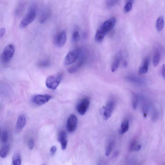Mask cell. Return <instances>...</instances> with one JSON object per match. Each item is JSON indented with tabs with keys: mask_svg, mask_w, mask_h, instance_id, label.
Returning a JSON list of instances; mask_svg holds the SVG:
<instances>
[{
	"mask_svg": "<svg viewBox=\"0 0 165 165\" xmlns=\"http://www.w3.org/2000/svg\"><path fill=\"white\" fill-rule=\"evenodd\" d=\"M141 148V146L136 141H133L131 144L130 149L131 150L138 151Z\"/></svg>",
	"mask_w": 165,
	"mask_h": 165,
	"instance_id": "obj_22",
	"label": "cell"
},
{
	"mask_svg": "<svg viewBox=\"0 0 165 165\" xmlns=\"http://www.w3.org/2000/svg\"><path fill=\"white\" fill-rule=\"evenodd\" d=\"M15 52V48L12 44H9L4 49L2 56L3 62L7 63L12 58Z\"/></svg>",
	"mask_w": 165,
	"mask_h": 165,
	"instance_id": "obj_4",
	"label": "cell"
},
{
	"mask_svg": "<svg viewBox=\"0 0 165 165\" xmlns=\"http://www.w3.org/2000/svg\"><path fill=\"white\" fill-rule=\"evenodd\" d=\"M24 7V4L23 3L20 4L17 7L15 14L17 16H19L23 12Z\"/></svg>",
	"mask_w": 165,
	"mask_h": 165,
	"instance_id": "obj_23",
	"label": "cell"
},
{
	"mask_svg": "<svg viewBox=\"0 0 165 165\" xmlns=\"http://www.w3.org/2000/svg\"><path fill=\"white\" fill-rule=\"evenodd\" d=\"M9 151V147L6 146L3 147L0 152V155L2 158L5 159L7 156Z\"/></svg>",
	"mask_w": 165,
	"mask_h": 165,
	"instance_id": "obj_21",
	"label": "cell"
},
{
	"mask_svg": "<svg viewBox=\"0 0 165 165\" xmlns=\"http://www.w3.org/2000/svg\"><path fill=\"white\" fill-rule=\"evenodd\" d=\"M118 2L117 1H108L106 2V5L108 7H112L116 5Z\"/></svg>",
	"mask_w": 165,
	"mask_h": 165,
	"instance_id": "obj_30",
	"label": "cell"
},
{
	"mask_svg": "<svg viewBox=\"0 0 165 165\" xmlns=\"http://www.w3.org/2000/svg\"><path fill=\"white\" fill-rule=\"evenodd\" d=\"M161 74L163 78L165 80V65L163 64L161 68Z\"/></svg>",
	"mask_w": 165,
	"mask_h": 165,
	"instance_id": "obj_33",
	"label": "cell"
},
{
	"mask_svg": "<svg viewBox=\"0 0 165 165\" xmlns=\"http://www.w3.org/2000/svg\"><path fill=\"white\" fill-rule=\"evenodd\" d=\"M57 147L55 146H53L51 147L50 150V154L51 156H53L54 155L57 151Z\"/></svg>",
	"mask_w": 165,
	"mask_h": 165,
	"instance_id": "obj_32",
	"label": "cell"
},
{
	"mask_svg": "<svg viewBox=\"0 0 165 165\" xmlns=\"http://www.w3.org/2000/svg\"><path fill=\"white\" fill-rule=\"evenodd\" d=\"M78 120L76 116L74 114L71 115L67 120L66 129L70 133L75 131L77 127Z\"/></svg>",
	"mask_w": 165,
	"mask_h": 165,
	"instance_id": "obj_7",
	"label": "cell"
},
{
	"mask_svg": "<svg viewBox=\"0 0 165 165\" xmlns=\"http://www.w3.org/2000/svg\"><path fill=\"white\" fill-rule=\"evenodd\" d=\"M12 165H21V160L20 155L19 153L15 154L12 159Z\"/></svg>",
	"mask_w": 165,
	"mask_h": 165,
	"instance_id": "obj_20",
	"label": "cell"
},
{
	"mask_svg": "<svg viewBox=\"0 0 165 165\" xmlns=\"http://www.w3.org/2000/svg\"><path fill=\"white\" fill-rule=\"evenodd\" d=\"M138 97L136 94H133V96L132 106L133 108L134 109H136L138 102Z\"/></svg>",
	"mask_w": 165,
	"mask_h": 165,
	"instance_id": "obj_27",
	"label": "cell"
},
{
	"mask_svg": "<svg viewBox=\"0 0 165 165\" xmlns=\"http://www.w3.org/2000/svg\"><path fill=\"white\" fill-rule=\"evenodd\" d=\"M36 6L34 4L30 7L26 15L20 22L19 27L20 28H24L32 23L36 17Z\"/></svg>",
	"mask_w": 165,
	"mask_h": 165,
	"instance_id": "obj_1",
	"label": "cell"
},
{
	"mask_svg": "<svg viewBox=\"0 0 165 165\" xmlns=\"http://www.w3.org/2000/svg\"><path fill=\"white\" fill-rule=\"evenodd\" d=\"M132 7V1H129L127 2L124 7V11L126 12L130 11Z\"/></svg>",
	"mask_w": 165,
	"mask_h": 165,
	"instance_id": "obj_28",
	"label": "cell"
},
{
	"mask_svg": "<svg viewBox=\"0 0 165 165\" xmlns=\"http://www.w3.org/2000/svg\"><path fill=\"white\" fill-rule=\"evenodd\" d=\"M98 165H102L101 163H99V164H98Z\"/></svg>",
	"mask_w": 165,
	"mask_h": 165,
	"instance_id": "obj_35",
	"label": "cell"
},
{
	"mask_svg": "<svg viewBox=\"0 0 165 165\" xmlns=\"http://www.w3.org/2000/svg\"><path fill=\"white\" fill-rule=\"evenodd\" d=\"M80 39V35L77 31L74 32L73 34L72 37V41L74 43H76L78 42Z\"/></svg>",
	"mask_w": 165,
	"mask_h": 165,
	"instance_id": "obj_25",
	"label": "cell"
},
{
	"mask_svg": "<svg viewBox=\"0 0 165 165\" xmlns=\"http://www.w3.org/2000/svg\"><path fill=\"white\" fill-rule=\"evenodd\" d=\"M114 145L113 142H109L106 149V155L108 156L110 154Z\"/></svg>",
	"mask_w": 165,
	"mask_h": 165,
	"instance_id": "obj_29",
	"label": "cell"
},
{
	"mask_svg": "<svg viewBox=\"0 0 165 165\" xmlns=\"http://www.w3.org/2000/svg\"><path fill=\"white\" fill-rule=\"evenodd\" d=\"M79 50H74L69 52L66 56L64 61V64L66 66L72 64L78 59Z\"/></svg>",
	"mask_w": 165,
	"mask_h": 165,
	"instance_id": "obj_6",
	"label": "cell"
},
{
	"mask_svg": "<svg viewBox=\"0 0 165 165\" xmlns=\"http://www.w3.org/2000/svg\"><path fill=\"white\" fill-rule=\"evenodd\" d=\"M58 139L61 143L62 149L65 150L66 149L67 144V139L66 134L64 131L60 132L58 135Z\"/></svg>",
	"mask_w": 165,
	"mask_h": 165,
	"instance_id": "obj_13",
	"label": "cell"
},
{
	"mask_svg": "<svg viewBox=\"0 0 165 165\" xmlns=\"http://www.w3.org/2000/svg\"><path fill=\"white\" fill-rule=\"evenodd\" d=\"M50 64V62L49 60L44 59L40 61L38 65L40 67H46L49 66Z\"/></svg>",
	"mask_w": 165,
	"mask_h": 165,
	"instance_id": "obj_24",
	"label": "cell"
},
{
	"mask_svg": "<svg viewBox=\"0 0 165 165\" xmlns=\"http://www.w3.org/2000/svg\"><path fill=\"white\" fill-rule=\"evenodd\" d=\"M90 104L89 99L87 97L82 99L77 106V110L81 115H84L87 112Z\"/></svg>",
	"mask_w": 165,
	"mask_h": 165,
	"instance_id": "obj_9",
	"label": "cell"
},
{
	"mask_svg": "<svg viewBox=\"0 0 165 165\" xmlns=\"http://www.w3.org/2000/svg\"><path fill=\"white\" fill-rule=\"evenodd\" d=\"M149 65V59L146 58L144 59L142 65L139 67L138 73L141 74L146 73L148 71Z\"/></svg>",
	"mask_w": 165,
	"mask_h": 165,
	"instance_id": "obj_15",
	"label": "cell"
},
{
	"mask_svg": "<svg viewBox=\"0 0 165 165\" xmlns=\"http://www.w3.org/2000/svg\"><path fill=\"white\" fill-rule=\"evenodd\" d=\"M164 20L163 16H160L156 22V28L159 32H161L164 26Z\"/></svg>",
	"mask_w": 165,
	"mask_h": 165,
	"instance_id": "obj_17",
	"label": "cell"
},
{
	"mask_svg": "<svg viewBox=\"0 0 165 165\" xmlns=\"http://www.w3.org/2000/svg\"><path fill=\"white\" fill-rule=\"evenodd\" d=\"M85 53L83 51H80L79 52L77 59L78 61L76 64L69 67L68 71L70 73H73L76 72L83 64L85 59Z\"/></svg>",
	"mask_w": 165,
	"mask_h": 165,
	"instance_id": "obj_5",
	"label": "cell"
},
{
	"mask_svg": "<svg viewBox=\"0 0 165 165\" xmlns=\"http://www.w3.org/2000/svg\"><path fill=\"white\" fill-rule=\"evenodd\" d=\"M160 55L158 50H155L154 52L153 59V65L154 67L158 65L160 60Z\"/></svg>",
	"mask_w": 165,
	"mask_h": 165,
	"instance_id": "obj_18",
	"label": "cell"
},
{
	"mask_svg": "<svg viewBox=\"0 0 165 165\" xmlns=\"http://www.w3.org/2000/svg\"><path fill=\"white\" fill-rule=\"evenodd\" d=\"M9 139V134L6 131H3L2 135V141L3 143H5Z\"/></svg>",
	"mask_w": 165,
	"mask_h": 165,
	"instance_id": "obj_26",
	"label": "cell"
},
{
	"mask_svg": "<svg viewBox=\"0 0 165 165\" xmlns=\"http://www.w3.org/2000/svg\"><path fill=\"white\" fill-rule=\"evenodd\" d=\"M62 77L63 74L62 73L49 76L46 82L47 87L50 89H56L61 82Z\"/></svg>",
	"mask_w": 165,
	"mask_h": 165,
	"instance_id": "obj_2",
	"label": "cell"
},
{
	"mask_svg": "<svg viewBox=\"0 0 165 165\" xmlns=\"http://www.w3.org/2000/svg\"><path fill=\"white\" fill-rule=\"evenodd\" d=\"M67 39L66 33V31H63L58 34L55 36L54 42L58 48L63 47L65 44Z\"/></svg>",
	"mask_w": 165,
	"mask_h": 165,
	"instance_id": "obj_10",
	"label": "cell"
},
{
	"mask_svg": "<svg viewBox=\"0 0 165 165\" xmlns=\"http://www.w3.org/2000/svg\"><path fill=\"white\" fill-rule=\"evenodd\" d=\"M122 59V56L119 54L116 58L111 66L112 72H115L117 70Z\"/></svg>",
	"mask_w": 165,
	"mask_h": 165,
	"instance_id": "obj_16",
	"label": "cell"
},
{
	"mask_svg": "<svg viewBox=\"0 0 165 165\" xmlns=\"http://www.w3.org/2000/svg\"><path fill=\"white\" fill-rule=\"evenodd\" d=\"M28 147L30 150H32L34 146V141L32 139H30L28 143Z\"/></svg>",
	"mask_w": 165,
	"mask_h": 165,
	"instance_id": "obj_31",
	"label": "cell"
},
{
	"mask_svg": "<svg viewBox=\"0 0 165 165\" xmlns=\"http://www.w3.org/2000/svg\"><path fill=\"white\" fill-rule=\"evenodd\" d=\"M129 128V122L128 120L126 119L122 122L121 125V133L123 134L128 131Z\"/></svg>",
	"mask_w": 165,
	"mask_h": 165,
	"instance_id": "obj_19",
	"label": "cell"
},
{
	"mask_svg": "<svg viewBox=\"0 0 165 165\" xmlns=\"http://www.w3.org/2000/svg\"><path fill=\"white\" fill-rule=\"evenodd\" d=\"M116 22V19L112 18L105 22L100 26L97 31L104 36H105L114 27Z\"/></svg>",
	"mask_w": 165,
	"mask_h": 165,
	"instance_id": "obj_3",
	"label": "cell"
},
{
	"mask_svg": "<svg viewBox=\"0 0 165 165\" xmlns=\"http://www.w3.org/2000/svg\"><path fill=\"white\" fill-rule=\"evenodd\" d=\"M6 32V29L4 28H2L0 29V38H1L3 36Z\"/></svg>",
	"mask_w": 165,
	"mask_h": 165,
	"instance_id": "obj_34",
	"label": "cell"
},
{
	"mask_svg": "<svg viewBox=\"0 0 165 165\" xmlns=\"http://www.w3.org/2000/svg\"><path fill=\"white\" fill-rule=\"evenodd\" d=\"M51 11L49 7L44 9L40 15V22L42 24L46 22L50 16Z\"/></svg>",
	"mask_w": 165,
	"mask_h": 165,
	"instance_id": "obj_14",
	"label": "cell"
},
{
	"mask_svg": "<svg viewBox=\"0 0 165 165\" xmlns=\"http://www.w3.org/2000/svg\"><path fill=\"white\" fill-rule=\"evenodd\" d=\"M26 119L24 115H20L19 117L16 126L17 132H19L23 129L26 125Z\"/></svg>",
	"mask_w": 165,
	"mask_h": 165,
	"instance_id": "obj_12",
	"label": "cell"
},
{
	"mask_svg": "<svg viewBox=\"0 0 165 165\" xmlns=\"http://www.w3.org/2000/svg\"><path fill=\"white\" fill-rule=\"evenodd\" d=\"M115 103L113 100L109 101L105 108L103 116L105 120L108 119L111 117L114 108Z\"/></svg>",
	"mask_w": 165,
	"mask_h": 165,
	"instance_id": "obj_11",
	"label": "cell"
},
{
	"mask_svg": "<svg viewBox=\"0 0 165 165\" xmlns=\"http://www.w3.org/2000/svg\"><path fill=\"white\" fill-rule=\"evenodd\" d=\"M52 96L49 95H38L35 96L33 98V102L37 105H42L51 99Z\"/></svg>",
	"mask_w": 165,
	"mask_h": 165,
	"instance_id": "obj_8",
	"label": "cell"
}]
</instances>
